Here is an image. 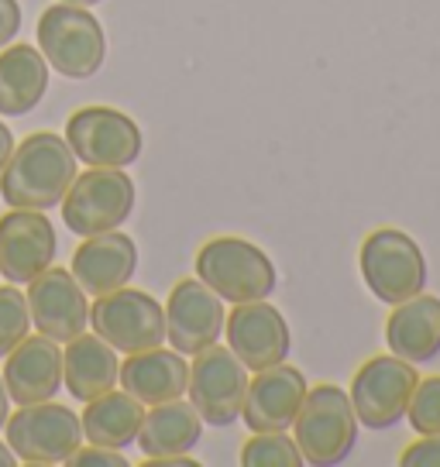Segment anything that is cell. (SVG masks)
<instances>
[{
    "instance_id": "cell-1",
    "label": "cell",
    "mask_w": 440,
    "mask_h": 467,
    "mask_svg": "<svg viewBox=\"0 0 440 467\" xmlns=\"http://www.w3.org/2000/svg\"><path fill=\"white\" fill-rule=\"evenodd\" d=\"M76 179V155L69 141L52 131L28 134L15 145L7 165L0 169V196L15 210H42L62 203Z\"/></svg>"
},
{
    "instance_id": "cell-2",
    "label": "cell",
    "mask_w": 440,
    "mask_h": 467,
    "mask_svg": "<svg viewBox=\"0 0 440 467\" xmlns=\"http://www.w3.org/2000/svg\"><path fill=\"white\" fill-rule=\"evenodd\" d=\"M293 440L303 453V464H340L354 451V440H358V416H354L348 392L338 385L309 389L293 420Z\"/></svg>"
},
{
    "instance_id": "cell-3",
    "label": "cell",
    "mask_w": 440,
    "mask_h": 467,
    "mask_svg": "<svg viewBox=\"0 0 440 467\" xmlns=\"http://www.w3.org/2000/svg\"><path fill=\"white\" fill-rule=\"evenodd\" d=\"M196 278L224 303H255L276 292V265L245 237H214L196 251Z\"/></svg>"
},
{
    "instance_id": "cell-4",
    "label": "cell",
    "mask_w": 440,
    "mask_h": 467,
    "mask_svg": "<svg viewBox=\"0 0 440 467\" xmlns=\"http://www.w3.org/2000/svg\"><path fill=\"white\" fill-rule=\"evenodd\" d=\"M38 48H42L48 69L66 79H89L100 73L107 58V38L100 21L76 7V4H52L38 21Z\"/></svg>"
},
{
    "instance_id": "cell-5",
    "label": "cell",
    "mask_w": 440,
    "mask_h": 467,
    "mask_svg": "<svg viewBox=\"0 0 440 467\" xmlns=\"http://www.w3.org/2000/svg\"><path fill=\"white\" fill-rule=\"evenodd\" d=\"M361 278L368 292L385 303L396 306L413 296H420L426 285V258L420 244L406 231L396 227H379L361 241Z\"/></svg>"
},
{
    "instance_id": "cell-6",
    "label": "cell",
    "mask_w": 440,
    "mask_h": 467,
    "mask_svg": "<svg viewBox=\"0 0 440 467\" xmlns=\"http://www.w3.org/2000/svg\"><path fill=\"white\" fill-rule=\"evenodd\" d=\"M7 447L25 464H66L69 453L83 443V423L69 406L52 399L21 406L4 423Z\"/></svg>"
},
{
    "instance_id": "cell-7",
    "label": "cell",
    "mask_w": 440,
    "mask_h": 467,
    "mask_svg": "<svg viewBox=\"0 0 440 467\" xmlns=\"http://www.w3.org/2000/svg\"><path fill=\"white\" fill-rule=\"evenodd\" d=\"M62 220L79 237L118 231L134 210V182L124 169H89L76 172L69 192L62 196Z\"/></svg>"
},
{
    "instance_id": "cell-8",
    "label": "cell",
    "mask_w": 440,
    "mask_h": 467,
    "mask_svg": "<svg viewBox=\"0 0 440 467\" xmlns=\"http://www.w3.org/2000/svg\"><path fill=\"white\" fill-rule=\"evenodd\" d=\"M416 381H420V375L406 358H396V354L368 358L365 365L354 371L351 389H348L358 423L368 430L396 426L406 416Z\"/></svg>"
},
{
    "instance_id": "cell-9",
    "label": "cell",
    "mask_w": 440,
    "mask_h": 467,
    "mask_svg": "<svg viewBox=\"0 0 440 467\" xmlns=\"http://www.w3.org/2000/svg\"><path fill=\"white\" fill-rule=\"evenodd\" d=\"M245 392H248V368L237 361L231 348L210 344L200 354H193L186 395L206 426H231L241 420Z\"/></svg>"
},
{
    "instance_id": "cell-10",
    "label": "cell",
    "mask_w": 440,
    "mask_h": 467,
    "mask_svg": "<svg viewBox=\"0 0 440 467\" xmlns=\"http://www.w3.org/2000/svg\"><path fill=\"white\" fill-rule=\"evenodd\" d=\"M89 323H93V334L124 354L162 348L165 340V309L148 292L128 289V285L97 296V303L89 306Z\"/></svg>"
},
{
    "instance_id": "cell-11",
    "label": "cell",
    "mask_w": 440,
    "mask_h": 467,
    "mask_svg": "<svg viewBox=\"0 0 440 467\" xmlns=\"http://www.w3.org/2000/svg\"><path fill=\"white\" fill-rule=\"evenodd\" d=\"M66 141L89 169H124L141 155V128L114 107H83L66 120Z\"/></svg>"
},
{
    "instance_id": "cell-12",
    "label": "cell",
    "mask_w": 440,
    "mask_h": 467,
    "mask_svg": "<svg viewBox=\"0 0 440 467\" xmlns=\"http://www.w3.org/2000/svg\"><path fill=\"white\" fill-rule=\"evenodd\" d=\"M224 299L200 278H183L173 285L169 303H165V340L179 354H200L204 348L217 344L224 330Z\"/></svg>"
},
{
    "instance_id": "cell-13",
    "label": "cell",
    "mask_w": 440,
    "mask_h": 467,
    "mask_svg": "<svg viewBox=\"0 0 440 467\" xmlns=\"http://www.w3.org/2000/svg\"><path fill=\"white\" fill-rule=\"evenodd\" d=\"M28 313L31 323L38 327V334L48 340H73L83 334V327L89 323V303L83 285L73 278L69 268H45L42 275H35L28 282Z\"/></svg>"
},
{
    "instance_id": "cell-14",
    "label": "cell",
    "mask_w": 440,
    "mask_h": 467,
    "mask_svg": "<svg viewBox=\"0 0 440 467\" xmlns=\"http://www.w3.org/2000/svg\"><path fill=\"white\" fill-rule=\"evenodd\" d=\"M224 330H227V348L235 350V358L248 371L279 365L289 358V348H293L286 317L265 299L237 303L235 313L224 320Z\"/></svg>"
},
{
    "instance_id": "cell-15",
    "label": "cell",
    "mask_w": 440,
    "mask_h": 467,
    "mask_svg": "<svg viewBox=\"0 0 440 467\" xmlns=\"http://www.w3.org/2000/svg\"><path fill=\"white\" fill-rule=\"evenodd\" d=\"M56 227L42 210H15L0 217V275L11 285H28L56 258Z\"/></svg>"
},
{
    "instance_id": "cell-16",
    "label": "cell",
    "mask_w": 440,
    "mask_h": 467,
    "mask_svg": "<svg viewBox=\"0 0 440 467\" xmlns=\"http://www.w3.org/2000/svg\"><path fill=\"white\" fill-rule=\"evenodd\" d=\"M307 379L303 371L293 365L262 368L248 379V392H245V406H241V420L251 433H276V430H289L296 412L307 399Z\"/></svg>"
},
{
    "instance_id": "cell-17",
    "label": "cell",
    "mask_w": 440,
    "mask_h": 467,
    "mask_svg": "<svg viewBox=\"0 0 440 467\" xmlns=\"http://www.w3.org/2000/svg\"><path fill=\"white\" fill-rule=\"evenodd\" d=\"M134 268H138V248L124 231L89 234L69 262L73 278L93 299L114 289H124L131 282Z\"/></svg>"
},
{
    "instance_id": "cell-18",
    "label": "cell",
    "mask_w": 440,
    "mask_h": 467,
    "mask_svg": "<svg viewBox=\"0 0 440 467\" xmlns=\"http://www.w3.org/2000/svg\"><path fill=\"white\" fill-rule=\"evenodd\" d=\"M4 385L15 406H31L59 395L62 385V350L48 337H25L7 358H4Z\"/></svg>"
},
{
    "instance_id": "cell-19",
    "label": "cell",
    "mask_w": 440,
    "mask_h": 467,
    "mask_svg": "<svg viewBox=\"0 0 440 467\" xmlns=\"http://www.w3.org/2000/svg\"><path fill=\"white\" fill-rule=\"evenodd\" d=\"M118 381L138 402L162 406V402H173L179 395H186L190 365H186V354H179V350L148 348L128 354V361L118 371Z\"/></svg>"
},
{
    "instance_id": "cell-20",
    "label": "cell",
    "mask_w": 440,
    "mask_h": 467,
    "mask_svg": "<svg viewBox=\"0 0 440 467\" xmlns=\"http://www.w3.org/2000/svg\"><path fill=\"white\" fill-rule=\"evenodd\" d=\"M385 344L396 358L410 365H426L440 354V299L437 296H413L396 303L393 317L385 320Z\"/></svg>"
},
{
    "instance_id": "cell-21",
    "label": "cell",
    "mask_w": 440,
    "mask_h": 467,
    "mask_svg": "<svg viewBox=\"0 0 440 467\" xmlns=\"http://www.w3.org/2000/svg\"><path fill=\"white\" fill-rule=\"evenodd\" d=\"M118 350L97 334L73 337L69 348L62 350V381L69 385V395L79 402L110 392L118 385Z\"/></svg>"
},
{
    "instance_id": "cell-22",
    "label": "cell",
    "mask_w": 440,
    "mask_h": 467,
    "mask_svg": "<svg viewBox=\"0 0 440 467\" xmlns=\"http://www.w3.org/2000/svg\"><path fill=\"white\" fill-rule=\"evenodd\" d=\"M48 89V62L35 45H11L0 52V117H25Z\"/></svg>"
},
{
    "instance_id": "cell-23",
    "label": "cell",
    "mask_w": 440,
    "mask_h": 467,
    "mask_svg": "<svg viewBox=\"0 0 440 467\" xmlns=\"http://www.w3.org/2000/svg\"><path fill=\"white\" fill-rule=\"evenodd\" d=\"M145 420V402H138L128 392H103L89 399L79 423H83V437L97 447H110V451H124L128 443L138 440Z\"/></svg>"
},
{
    "instance_id": "cell-24",
    "label": "cell",
    "mask_w": 440,
    "mask_h": 467,
    "mask_svg": "<svg viewBox=\"0 0 440 467\" xmlns=\"http://www.w3.org/2000/svg\"><path fill=\"white\" fill-rule=\"evenodd\" d=\"M204 420L193 409V402H162L145 412L141 430H138V447L145 457H165V453H190L200 443Z\"/></svg>"
},
{
    "instance_id": "cell-25",
    "label": "cell",
    "mask_w": 440,
    "mask_h": 467,
    "mask_svg": "<svg viewBox=\"0 0 440 467\" xmlns=\"http://www.w3.org/2000/svg\"><path fill=\"white\" fill-rule=\"evenodd\" d=\"M241 464L245 467H299L303 453L296 447V440L286 437V430L276 433H255L241 447Z\"/></svg>"
},
{
    "instance_id": "cell-26",
    "label": "cell",
    "mask_w": 440,
    "mask_h": 467,
    "mask_svg": "<svg viewBox=\"0 0 440 467\" xmlns=\"http://www.w3.org/2000/svg\"><path fill=\"white\" fill-rule=\"evenodd\" d=\"M28 330L31 313L25 292L17 285H0V358H7L28 337Z\"/></svg>"
},
{
    "instance_id": "cell-27",
    "label": "cell",
    "mask_w": 440,
    "mask_h": 467,
    "mask_svg": "<svg viewBox=\"0 0 440 467\" xmlns=\"http://www.w3.org/2000/svg\"><path fill=\"white\" fill-rule=\"evenodd\" d=\"M406 420H410V426L420 437L440 433V375L416 381V389L410 395V406H406Z\"/></svg>"
},
{
    "instance_id": "cell-28",
    "label": "cell",
    "mask_w": 440,
    "mask_h": 467,
    "mask_svg": "<svg viewBox=\"0 0 440 467\" xmlns=\"http://www.w3.org/2000/svg\"><path fill=\"white\" fill-rule=\"evenodd\" d=\"M403 467H440V433H426L416 443H410L403 457H399Z\"/></svg>"
},
{
    "instance_id": "cell-29",
    "label": "cell",
    "mask_w": 440,
    "mask_h": 467,
    "mask_svg": "<svg viewBox=\"0 0 440 467\" xmlns=\"http://www.w3.org/2000/svg\"><path fill=\"white\" fill-rule=\"evenodd\" d=\"M69 467H128V461H124V453L110 451V447H97V443H89L87 451L83 447H76L73 453H69V461H66Z\"/></svg>"
},
{
    "instance_id": "cell-30",
    "label": "cell",
    "mask_w": 440,
    "mask_h": 467,
    "mask_svg": "<svg viewBox=\"0 0 440 467\" xmlns=\"http://www.w3.org/2000/svg\"><path fill=\"white\" fill-rule=\"evenodd\" d=\"M21 31V4L17 0H0V48L11 45Z\"/></svg>"
},
{
    "instance_id": "cell-31",
    "label": "cell",
    "mask_w": 440,
    "mask_h": 467,
    "mask_svg": "<svg viewBox=\"0 0 440 467\" xmlns=\"http://www.w3.org/2000/svg\"><path fill=\"white\" fill-rule=\"evenodd\" d=\"M145 467H200L190 453H165V457H145Z\"/></svg>"
},
{
    "instance_id": "cell-32",
    "label": "cell",
    "mask_w": 440,
    "mask_h": 467,
    "mask_svg": "<svg viewBox=\"0 0 440 467\" xmlns=\"http://www.w3.org/2000/svg\"><path fill=\"white\" fill-rule=\"evenodd\" d=\"M11 151H15V134H11V128H7L4 120H0V169L7 165Z\"/></svg>"
},
{
    "instance_id": "cell-33",
    "label": "cell",
    "mask_w": 440,
    "mask_h": 467,
    "mask_svg": "<svg viewBox=\"0 0 440 467\" xmlns=\"http://www.w3.org/2000/svg\"><path fill=\"white\" fill-rule=\"evenodd\" d=\"M11 416V395H7V385H4V375H0V430Z\"/></svg>"
},
{
    "instance_id": "cell-34",
    "label": "cell",
    "mask_w": 440,
    "mask_h": 467,
    "mask_svg": "<svg viewBox=\"0 0 440 467\" xmlns=\"http://www.w3.org/2000/svg\"><path fill=\"white\" fill-rule=\"evenodd\" d=\"M15 464H17L15 451H11L7 443H0V467H15Z\"/></svg>"
},
{
    "instance_id": "cell-35",
    "label": "cell",
    "mask_w": 440,
    "mask_h": 467,
    "mask_svg": "<svg viewBox=\"0 0 440 467\" xmlns=\"http://www.w3.org/2000/svg\"><path fill=\"white\" fill-rule=\"evenodd\" d=\"M62 4H76V7H93V4H100V0H62Z\"/></svg>"
}]
</instances>
